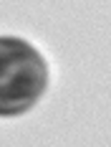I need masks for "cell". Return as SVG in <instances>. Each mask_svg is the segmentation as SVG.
I'll return each mask as SVG.
<instances>
[{"instance_id":"6da1fadb","label":"cell","mask_w":111,"mask_h":147,"mask_svg":"<svg viewBox=\"0 0 111 147\" xmlns=\"http://www.w3.org/2000/svg\"><path fill=\"white\" fill-rule=\"evenodd\" d=\"M45 61L20 38H0V114L15 117L30 109L45 91Z\"/></svg>"}]
</instances>
